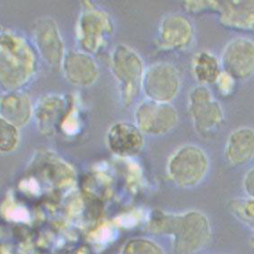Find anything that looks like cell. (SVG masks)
<instances>
[{"label": "cell", "mask_w": 254, "mask_h": 254, "mask_svg": "<svg viewBox=\"0 0 254 254\" xmlns=\"http://www.w3.org/2000/svg\"><path fill=\"white\" fill-rule=\"evenodd\" d=\"M224 71L235 79L245 80L254 75V42L237 38L226 45L221 58Z\"/></svg>", "instance_id": "obj_11"}, {"label": "cell", "mask_w": 254, "mask_h": 254, "mask_svg": "<svg viewBox=\"0 0 254 254\" xmlns=\"http://www.w3.org/2000/svg\"><path fill=\"white\" fill-rule=\"evenodd\" d=\"M73 110L69 96L51 94L43 96L33 111L39 130L45 135H52L66 123Z\"/></svg>", "instance_id": "obj_10"}, {"label": "cell", "mask_w": 254, "mask_h": 254, "mask_svg": "<svg viewBox=\"0 0 254 254\" xmlns=\"http://www.w3.org/2000/svg\"><path fill=\"white\" fill-rule=\"evenodd\" d=\"M219 10L223 24L243 30L254 29V1L212 2V8Z\"/></svg>", "instance_id": "obj_15"}, {"label": "cell", "mask_w": 254, "mask_h": 254, "mask_svg": "<svg viewBox=\"0 0 254 254\" xmlns=\"http://www.w3.org/2000/svg\"><path fill=\"white\" fill-rule=\"evenodd\" d=\"M209 168L205 151L195 145L180 147L170 157L167 172L174 184L183 188L195 187L202 182Z\"/></svg>", "instance_id": "obj_4"}, {"label": "cell", "mask_w": 254, "mask_h": 254, "mask_svg": "<svg viewBox=\"0 0 254 254\" xmlns=\"http://www.w3.org/2000/svg\"><path fill=\"white\" fill-rule=\"evenodd\" d=\"M245 191L251 198H254V168L250 170L244 181Z\"/></svg>", "instance_id": "obj_23"}, {"label": "cell", "mask_w": 254, "mask_h": 254, "mask_svg": "<svg viewBox=\"0 0 254 254\" xmlns=\"http://www.w3.org/2000/svg\"><path fill=\"white\" fill-rule=\"evenodd\" d=\"M193 71L196 78L203 85L217 83L222 73L221 62L209 52H199L194 59Z\"/></svg>", "instance_id": "obj_18"}, {"label": "cell", "mask_w": 254, "mask_h": 254, "mask_svg": "<svg viewBox=\"0 0 254 254\" xmlns=\"http://www.w3.org/2000/svg\"><path fill=\"white\" fill-rule=\"evenodd\" d=\"M226 160L231 165H245L254 157V130L240 127L232 132L226 142Z\"/></svg>", "instance_id": "obj_17"}, {"label": "cell", "mask_w": 254, "mask_h": 254, "mask_svg": "<svg viewBox=\"0 0 254 254\" xmlns=\"http://www.w3.org/2000/svg\"><path fill=\"white\" fill-rule=\"evenodd\" d=\"M151 228L172 236L174 249L180 254H193L202 249L211 236L207 217L198 211L179 215L156 213L151 220Z\"/></svg>", "instance_id": "obj_2"}, {"label": "cell", "mask_w": 254, "mask_h": 254, "mask_svg": "<svg viewBox=\"0 0 254 254\" xmlns=\"http://www.w3.org/2000/svg\"><path fill=\"white\" fill-rule=\"evenodd\" d=\"M122 254H165V253L154 241L135 238L124 245Z\"/></svg>", "instance_id": "obj_20"}, {"label": "cell", "mask_w": 254, "mask_h": 254, "mask_svg": "<svg viewBox=\"0 0 254 254\" xmlns=\"http://www.w3.org/2000/svg\"><path fill=\"white\" fill-rule=\"evenodd\" d=\"M0 43L1 84L7 91H18L36 74L37 54L25 38L10 30L2 32Z\"/></svg>", "instance_id": "obj_1"}, {"label": "cell", "mask_w": 254, "mask_h": 254, "mask_svg": "<svg viewBox=\"0 0 254 254\" xmlns=\"http://www.w3.org/2000/svg\"><path fill=\"white\" fill-rule=\"evenodd\" d=\"M135 124L144 134L151 136L165 135L178 123V113L174 106L146 99L136 107Z\"/></svg>", "instance_id": "obj_7"}, {"label": "cell", "mask_w": 254, "mask_h": 254, "mask_svg": "<svg viewBox=\"0 0 254 254\" xmlns=\"http://www.w3.org/2000/svg\"><path fill=\"white\" fill-rule=\"evenodd\" d=\"M62 69L68 82L82 87L93 85L99 76L98 64L90 53L84 51L66 52Z\"/></svg>", "instance_id": "obj_12"}, {"label": "cell", "mask_w": 254, "mask_h": 254, "mask_svg": "<svg viewBox=\"0 0 254 254\" xmlns=\"http://www.w3.org/2000/svg\"><path fill=\"white\" fill-rule=\"evenodd\" d=\"M192 24L187 17L179 14H169L159 25V43L166 49H183L192 42Z\"/></svg>", "instance_id": "obj_14"}, {"label": "cell", "mask_w": 254, "mask_h": 254, "mask_svg": "<svg viewBox=\"0 0 254 254\" xmlns=\"http://www.w3.org/2000/svg\"></svg>", "instance_id": "obj_24"}, {"label": "cell", "mask_w": 254, "mask_h": 254, "mask_svg": "<svg viewBox=\"0 0 254 254\" xmlns=\"http://www.w3.org/2000/svg\"><path fill=\"white\" fill-rule=\"evenodd\" d=\"M230 207L236 217L254 229V198L235 199Z\"/></svg>", "instance_id": "obj_21"}, {"label": "cell", "mask_w": 254, "mask_h": 254, "mask_svg": "<svg viewBox=\"0 0 254 254\" xmlns=\"http://www.w3.org/2000/svg\"><path fill=\"white\" fill-rule=\"evenodd\" d=\"M180 86L179 73L169 63L158 62L145 71L142 90L147 99L170 104L179 93Z\"/></svg>", "instance_id": "obj_6"}, {"label": "cell", "mask_w": 254, "mask_h": 254, "mask_svg": "<svg viewBox=\"0 0 254 254\" xmlns=\"http://www.w3.org/2000/svg\"><path fill=\"white\" fill-rule=\"evenodd\" d=\"M33 38L38 53L48 65L62 67L66 52L56 22L49 16L38 19L33 24Z\"/></svg>", "instance_id": "obj_9"}, {"label": "cell", "mask_w": 254, "mask_h": 254, "mask_svg": "<svg viewBox=\"0 0 254 254\" xmlns=\"http://www.w3.org/2000/svg\"><path fill=\"white\" fill-rule=\"evenodd\" d=\"M235 80L236 79L232 75L225 71H222L221 74L217 80V87L220 91V93L224 95L230 94L235 88V85H236Z\"/></svg>", "instance_id": "obj_22"}, {"label": "cell", "mask_w": 254, "mask_h": 254, "mask_svg": "<svg viewBox=\"0 0 254 254\" xmlns=\"http://www.w3.org/2000/svg\"><path fill=\"white\" fill-rule=\"evenodd\" d=\"M111 66L118 83L122 101L127 106L134 102L142 90L146 71L143 61L131 48L119 44L112 52Z\"/></svg>", "instance_id": "obj_3"}, {"label": "cell", "mask_w": 254, "mask_h": 254, "mask_svg": "<svg viewBox=\"0 0 254 254\" xmlns=\"http://www.w3.org/2000/svg\"><path fill=\"white\" fill-rule=\"evenodd\" d=\"M110 150L121 157L137 155L145 145L144 133L136 124L118 123L113 125L107 134Z\"/></svg>", "instance_id": "obj_13"}, {"label": "cell", "mask_w": 254, "mask_h": 254, "mask_svg": "<svg viewBox=\"0 0 254 254\" xmlns=\"http://www.w3.org/2000/svg\"><path fill=\"white\" fill-rule=\"evenodd\" d=\"M189 111L196 129L203 134L216 130L224 119L221 105L205 85L193 88L189 96Z\"/></svg>", "instance_id": "obj_8"}, {"label": "cell", "mask_w": 254, "mask_h": 254, "mask_svg": "<svg viewBox=\"0 0 254 254\" xmlns=\"http://www.w3.org/2000/svg\"><path fill=\"white\" fill-rule=\"evenodd\" d=\"M76 26V35L83 51L90 54L99 52L113 32L108 14L93 6H86Z\"/></svg>", "instance_id": "obj_5"}, {"label": "cell", "mask_w": 254, "mask_h": 254, "mask_svg": "<svg viewBox=\"0 0 254 254\" xmlns=\"http://www.w3.org/2000/svg\"><path fill=\"white\" fill-rule=\"evenodd\" d=\"M0 148L3 153H11L19 144L18 127L0 119Z\"/></svg>", "instance_id": "obj_19"}, {"label": "cell", "mask_w": 254, "mask_h": 254, "mask_svg": "<svg viewBox=\"0 0 254 254\" xmlns=\"http://www.w3.org/2000/svg\"><path fill=\"white\" fill-rule=\"evenodd\" d=\"M28 96L19 91H7L1 97V118L16 127H24L33 114Z\"/></svg>", "instance_id": "obj_16"}]
</instances>
